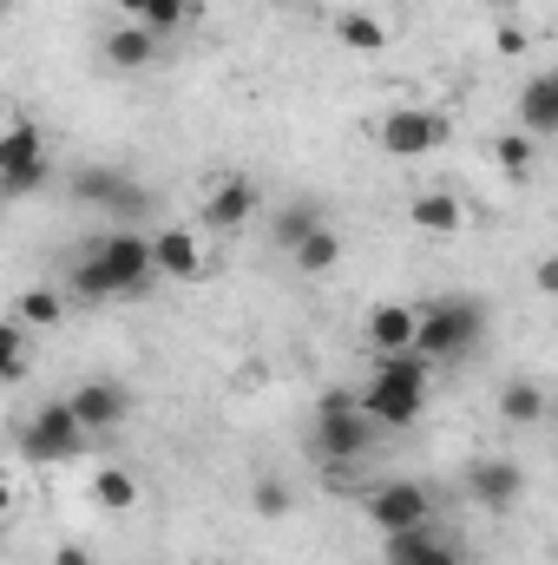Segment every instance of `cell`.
I'll use <instances>...</instances> for the list:
<instances>
[{"mask_svg": "<svg viewBox=\"0 0 558 565\" xmlns=\"http://www.w3.org/2000/svg\"><path fill=\"white\" fill-rule=\"evenodd\" d=\"M480 335H486V302H473V296H433V302H420L415 349L427 362H453V355L480 349Z\"/></svg>", "mask_w": 558, "mask_h": 565, "instance_id": "cell-1", "label": "cell"}, {"mask_svg": "<svg viewBox=\"0 0 558 565\" xmlns=\"http://www.w3.org/2000/svg\"><path fill=\"white\" fill-rule=\"evenodd\" d=\"M362 513L368 526L388 540V533H415V526H433V493L420 480H382L362 493Z\"/></svg>", "mask_w": 558, "mask_h": 565, "instance_id": "cell-2", "label": "cell"}, {"mask_svg": "<svg viewBox=\"0 0 558 565\" xmlns=\"http://www.w3.org/2000/svg\"><path fill=\"white\" fill-rule=\"evenodd\" d=\"M93 250H99V264H106V277H112L119 296H139L158 277V250L139 231H106V237H93Z\"/></svg>", "mask_w": 558, "mask_h": 565, "instance_id": "cell-3", "label": "cell"}, {"mask_svg": "<svg viewBox=\"0 0 558 565\" xmlns=\"http://www.w3.org/2000/svg\"><path fill=\"white\" fill-rule=\"evenodd\" d=\"M86 440H93V434H86V422L73 415V402H46L33 422L20 427V447H26V460H73Z\"/></svg>", "mask_w": 558, "mask_h": 565, "instance_id": "cell-4", "label": "cell"}, {"mask_svg": "<svg viewBox=\"0 0 558 565\" xmlns=\"http://www.w3.org/2000/svg\"><path fill=\"white\" fill-rule=\"evenodd\" d=\"M375 139H382L388 158H420V151H433V145L453 139V119L433 113V106H401V113H388V119L375 126Z\"/></svg>", "mask_w": 558, "mask_h": 565, "instance_id": "cell-5", "label": "cell"}, {"mask_svg": "<svg viewBox=\"0 0 558 565\" xmlns=\"http://www.w3.org/2000/svg\"><path fill=\"white\" fill-rule=\"evenodd\" d=\"M368 447H375V422L362 415V402H355V408H315V454H322V460L348 467V460H362Z\"/></svg>", "mask_w": 558, "mask_h": 565, "instance_id": "cell-6", "label": "cell"}, {"mask_svg": "<svg viewBox=\"0 0 558 565\" xmlns=\"http://www.w3.org/2000/svg\"><path fill=\"white\" fill-rule=\"evenodd\" d=\"M66 402H73V415L86 422V434H93V440H99V434H112V427L126 422V388H119V382H106V375L79 382Z\"/></svg>", "mask_w": 558, "mask_h": 565, "instance_id": "cell-7", "label": "cell"}, {"mask_svg": "<svg viewBox=\"0 0 558 565\" xmlns=\"http://www.w3.org/2000/svg\"><path fill=\"white\" fill-rule=\"evenodd\" d=\"M466 493H473V507L506 513V507L526 493V473H519L513 460H473V467H466Z\"/></svg>", "mask_w": 558, "mask_h": 565, "instance_id": "cell-8", "label": "cell"}, {"mask_svg": "<svg viewBox=\"0 0 558 565\" xmlns=\"http://www.w3.org/2000/svg\"><path fill=\"white\" fill-rule=\"evenodd\" d=\"M382 565H466L460 546L433 526H415V533H388L382 540Z\"/></svg>", "mask_w": 558, "mask_h": 565, "instance_id": "cell-9", "label": "cell"}, {"mask_svg": "<svg viewBox=\"0 0 558 565\" xmlns=\"http://www.w3.org/2000/svg\"><path fill=\"white\" fill-rule=\"evenodd\" d=\"M250 217H257V184H250V178H224V184L204 198V231H224V237H230V231H244Z\"/></svg>", "mask_w": 558, "mask_h": 565, "instance_id": "cell-10", "label": "cell"}, {"mask_svg": "<svg viewBox=\"0 0 558 565\" xmlns=\"http://www.w3.org/2000/svg\"><path fill=\"white\" fill-rule=\"evenodd\" d=\"M415 335H420V309H408V302L368 309V349H375V355H408Z\"/></svg>", "mask_w": 558, "mask_h": 565, "instance_id": "cell-11", "label": "cell"}, {"mask_svg": "<svg viewBox=\"0 0 558 565\" xmlns=\"http://www.w3.org/2000/svg\"><path fill=\"white\" fill-rule=\"evenodd\" d=\"M420 408H427V395H415V388H395V382H368L362 388V415L375 427H415Z\"/></svg>", "mask_w": 558, "mask_h": 565, "instance_id": "cell-12", "label": "cell"}, {"mask_svg": "<svg viewBox=\"0 0 558 565\" xmlns=\"http://www.w3.org/2000/svg\"><path fill=\"white\" fill-rule=\"evenodd\" d=\"M158 60V33L144 26V20H132V26H112L106 33V66L112 73H144Z\"/></svg>", "mask_w": 558, "mask_h": 565, "instance_id": "cell-13", "label": "cell"}, {"mask_svg": "<svg viewBox=\"0 0 558 565\" xmlns=\"http://www.w3.org/2000/svg\"><path fill=\"white\" fill-rule=\"evenodd\" d=\"M151 250H158V277H171V282H191L197 270H204V250H197V237L191 231H158L151 237Z\"/></svg>", "mask_w": 558, "mask_h": 565, "instance_id": "cell-14", "label": "cell"}, {"mask_svg": "<svg viewBox=\"0 0 558 565\" xmlns=\"http://www.w3.org/2000/svg\"><path fill=\"white\" fill-rule=\"evenodd\" d=\"M519 132H558V86L546 73H533L519 93Z\"/></svg>", "mask_w": 558, "mask_h": 565, "instance_id": "cell-15", "label": "cell"}, {"mask_svg": "<svg viewBox=\"0 0 558 565\" xmlns=\"http://www.w3.org/2000/svg\"><path fill=\"white\" fill-rule=\"evenodd\" d=\"M408 217H415V231H427V237H453L460 231V198H447V191H420L415 204H408Z\"/></svg>", "mask_w": 558, "mask_h": 565, "instance_id": "cell-16", "label": "cell"}, {"mask_svg": "<svg viewBox=\"0 0 558 565\" xmlns=\"http://www.w3.org/2000/svg\"><path fill=\"white\" fill-rule=\"evenodd\" d=\"M126 191H132V178H126V171H106V164H93V171L73 178V198L93 204V211H106V217H112V204H119Z\"/></svg>", "mask_w": 558, "mask_h": 565, "instance_id": "cell-17", "label": "cell"}, {"mask_svg": "<svg viewBox=\"0 0 558 565\" xmlns=\"http://www.w3.org/2000/svg\"><path fill=\"white\" fill-rule=\"evenodd\" d=\"M66 289L79 296V302H106V296H119L112 289V277H106V264H99V250L86 244L79 257H73V270H66Z\"/></svg>", "mask_w": 558, "mask_h": 565, "instance_id": "cell-18", "label": "cell"}, {"mask_svg": "<svg viewBox=\"0 0 558 565\" xmlns=\"http://www.w3.org/2000/svg\"><path fill=\"white\" fill-rule=\"evenodd\" d=\"M289 257H296V270H302V277H322V270H335V264H342V237L322 224V231H309Z\"/></svg>", "mask_w": 558, "mask_h": 565, "instance_id": "cell-19", "label": "cell"}, {"mask_svg": "<svg viewBox=\"0 0 558 565\" xmlns=\"http://www.w3.org/2000/svg\"><path fill=\"white\" fill-rule=\"evenodd\" d=\"M93 500H99L106 513H132V507H139V480H132L126 467H99V473H93Z\"/></svg>", "mask_w": 558, "mask_h": 565, "instance_id": "cell-20", "label": "cell"}, {"mask_svg": "<svg viewBox=\"0 0 558 565\" xmlns=\"http://www.w3.org/2000/svg\"><path fill=\"white\" fill-rule=\"evenodd\" d=\"M13 316H20L26 329H53V322L66 316V296H60V289H20V296H13Z\"/></svg>", "mask_w": 558, "mask_h": 565, "instance_id": "cell-21", "label": "cell"}, {"mask_svg": "<svg viewBox=\"0 0 558 565\" xmlns=\"http://www.w3.org/2000/svg\"><path fill=\"white\" fill-rule=\"evenodd\" d=\"M500 415L513 427H533L539 415H546V388H533V382H506L500 388Z\"/></svg>", "mask_w": 558, "mask_h": 565, "instance_id": "cell-22", "label": "cell"}, {"mask_svg": "<svg viewBox=\"0 0 558 565\" xmlns=\"http://www.w3.org/2000/svg\"><path fill=\"white\" fill-rule=\"evenodd\" d=\"M335 40L355 46V53H382V46H388V26H382L375 13H342V20H335Z\"/></svg>", "mask_w": 558, "mask_h": 565, "instance_id": "cell-23", "label": "cell"}, {"mask_svg": "<svg viewBox=\"0 0 558 565\" xmlns=\"http://www.w3.org/2000/svg\"><path fill=\"white\" fill-rule=\"evenodd\" d=\"M427 355L420 349H408V355H382V369H375V382H395V388H415V395H427Z\"/></svg>", "mask_w": 558, "mask_h": 565, "instance_id": "cell-24", "label": "cell"}, {"mask_svg": "<svg viewBox=\"0 0 558 565\" xmlns=\"http://www.w3.org/2000/svg\"><path fill=\"white\" fill-rule=\"evenodd\" d=\"M309 231H322V217H315V204H282L277 217H270V237H277L282 250H296Z\"/></svg>", "mask_w": 558, "mask_h": 565, "instance_id": "cell-25", "label": "cell"}, {"mask_svg": "<svg viewBox=\"0 0 558 565\" xmlns=\"http://www.w3.org/2000/svg\"><path fill=\"white\" fill-rule=\"evenodd\" d=\"M493 164H500L513 184H526V178H533V132H506V139L493 145Z\"/></svg>", "mask_w": 558, "mask_h": 565, "instance_id": "cell-26", "label": "cell"}, {"mask_svg": "<svg viewBox=\"0 0 558 565\" xmlns=\"http://www.w3.org/2000/svg\"><path fill=\"white\" fill-rule=\"evenodd\" d=\"M33 158H46V145H40V132H33L26 119H13V132L0 139V171H20V164H33Z\"/></svg>", "mask_w": 558, "mask_h": 565, "instance_id": "cell-27", "label": "cell"}, {"mask_svg": "<svg viewBox=\"0 0 558 565\" xmlns=\"http://www.w3.org/2000/svg\"><path fill=\"white\" fill-rule=\"evenodd\" d=\"M0 375H7V382H26V322H20V316L0 329Z\"/></svg>", "mask_w": 558, "mask_h": 565, "instance_id": "cell-28", "label": "cell"}, {"mask_svg": "<svg viewBox=\"0 0 558 565\" xmlns=\"http://www.w3.org/2000/svg\"><path fill=\"white\" fill-rule=\"evenodd\" d=\"M184 7H191V0H151V7H144V26L164 40V33H178V26H184Z\"/></svg>", "mask_w": 558, "mask_h": 565, "instance_id": "cell-29", "label": "cell"}, {"mask_svg": "<svg viewBox=\"0 0 558 565\" xmlns=\"http://www.w3.org/2000/svg\"><path fill=\"white\" fill-rule=\"evenodd\" d=\"M250 507H257L264 520H282V513H289V487H282V480H257V493H250Z\"/></svg>", "mask_w": 558, "mask_h": 565, "instance_id": "cell-30", "label": "cell"}, {"mask_svg": "<svg viewBox=\"0 0 558 565\" xmlns=\"http://www.w3.org/2000/svg\"><path fill=\"white\" fill-rule=\"evenodd\" d=\"M533 282H539V296H558V257H546V264L533 270Z\"/></svg>", "mask_w": 558, "mask_h": 565, "instance_id": "cell-31", "label": "cell"}, {"mask_svg": "<svg viewBox=\"0 0 558 565\" xmlns=\"http://www.w3.org/2000/svg\"><path fill=\"white\" fill-rule=\"evenodd\" d=\"M53 565H99L86 546H53Z\"/></svg>", "mask_w": 558, "mask_h": 565, "instance_id": "cell-32", "label": "cell"}, {"mask_svg": "<svg viewBox=\"0 0 558 565\" xmlns=\"http://www.w3.org/2000/svg\"><path fill=\"white\" fill-rule=\"evenodd\" d=\"M500 53H526V33L519 26H500Z\"/></svg>", "mask_w": 558, "mask_h": 565, "instance_id": "cell-33", "label": "cell"}, {"mask_svg": "<svg viewBox=\"0 0 558 565\" xmlns=\"http://www.w3.org/2000/svg\"><path fill=\"white\" fill-rule=\"evenodd\" d=\"M112 7H119V13H132V20H144V7H151V0H112Z\"/></svg>", "mask_w": 558, "mask_h": 565, "instance_id": "cell-34", "label": "cell"}, {"mask_svg": "<svg viewBox=\"0 0 558 565\" xmlns=\"http://www.w3.org/2000/svg\"><path fill=\"white\" fill-rule=\"evenodd\" d=\"M546 79H552V86H558V66H552V73H546Z\"/></svg>", "mask_w": 558, "mask_h": 565, "instance_id": "cell-35", "label": "cell"}, {"mask_svg": "<svg viewBox=\"0 0 558 565\" xmlns=\"http://www.w3.org/2000/svg\"><path fill=\"white\" fill-rule=\"evenodd\" d=\"M217 565H224V559H217Z\"/></svg>", "mask_w": 558, "mask_h": 565, "instance_id": "cell-36", "label": "cell"}]
</instances>
